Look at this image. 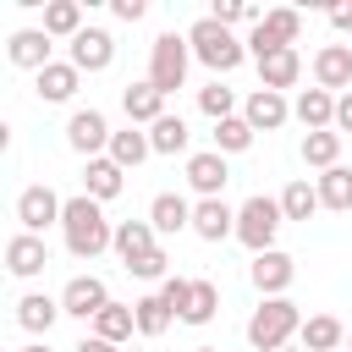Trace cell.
<instances>
[{
  "instance_id": "1",
  "label": "cell",
  "mask_w": 352,
  "mask_h": 352,
  "mask_svg": "<svg viewBox=\"0 0 352 352\" xmlns=\"http://www.w3.org/2000/svg\"><path fill=\"white\" fill-rule=\"evenodd\" d=\"M60 231H66L72 258H99L104 248H116V226L104 220V209H99L88 192L66 198V209H60Z\"/></svg>"
},
{
  "instance_id": "2",
  "label": "cell",
  "mask_w": 352,
  "mask_h": 352,
  "mask_svg": "<svg viewBox=\"0 0 352 352\" xmlns=\"http://www.w3.org/2000/svg\"><path fill=\"white\" fill-rule=\"evenodd\" d=\"M187 44H192V55L209 66V72H236L242 66V55H248V38H236L231 28H220L214 16H198L192 28H187Z\"/></svg>"
},
{
  "instance_id": "3",
  "label": "cell",
  "mask_w": 352,
  "mask_h": 352,
  "mask_svg": "<svg viewBox=\"0 0 352 352\" xmlns=\"http://www.w3.org/2000/svg\"><path fill=\"white\" fill-rule=\"evenodd\" d=\"M292 336H302L297 302H292V297H264V302L253 308V319H248V341H253L258 352H280Z\"/></svg>"
},
{
  "instance_id": "4",
  "label": "cell",
  "mask_w": 352,
  "mask_h": 352,
  "mask_svg": "<svg viewBox=\"0 0 352 352\" xmlns=\"http://www.w3.org/2000/svg\"><path fill=\"white\" fill-rule=\"evenodd\" d=\"M187 60H192L187 33H160V38H154V50H148V82L170 99V94L187 82Z\"/></svg>"
},
{
  "instance_id": "5",
  "label": "cell",
  "mask_w": 352,
  "mask_h": 352,
  "mask_svg": "<svg viewBox=\"0 0 352 352\" xmlns=\"http://www.w3.org/2000/svg\"><path fill=\"white\" fill-rule=\"evenodd\" d=\"M280 198H264V192H253L242 209H236V242L242 248H253V253H270L275 248V231H280Z\"/></svg>"
},
{
  "instance_id": "6",
  "label": "cell",
  "mask_w": 352,
  "mask_h": 352,
  "mask_svg": "<svg viewBox=\"0 0 352 352\" xmlns=\"http://www.w3.org/2000/svg\"><path fill=\"white\" fill-rule=\"evenodd\" d=\"M297 33H302V16H297L292 6H275V11H264V22L248 33V55L264 60V55H275V50H297Z\"/></svg>"
},
{
  "instance_id": "7",
  "label": "cell",
  "mask_w": 352,
  "mask_h": 352,
  "mask_svg": "<svg viewBox=\"0 0 352 352\" xmlns=\"http://www.w3.org/2000/svg\"><path fill=\"white\" fill-rule=\"evenodd\" d=\"M104 308H110V292H104L99 275H72V280H66V292H60V314H72V319H99Z\"/></svg>"
},
{
  "instance_id": "8",
  "label": "cell",
  "mask_w": 352,
  "mask_h": 352,
  "mask_svg": "<svg viewBox=\"0 0 352 352\" xmlns=\"http://www.w3.org/2000/svg\"><path fill=\"white\" fill-rule=\"evenodd\" d=\"M60 198L38 182V187H22V198H16V220H22V231H33V236H44V226H60Z\"/></svg>"
},
{
  "instance_id": "9",
  "label": "cell",
  "mask_w": 352,
  "mask_h": 352,
  "mask_svg": "<svg viewBox=\"0 0 352 352\" xmlns=\"http://www.w3.org/2000/svg\"><path fill=\"white\" fill-rule=\"evenodd\" d=\"M253 286L264 292V297H286V286L297 280V258L292 253H280V248H270V253H253Z\"/></svg>"
},
{
  "instance_id": "10",
  "label": "cell",
  "mask_w": 352,
  "mask_h": 352,
  "mask_svg": "<svg viewBox=\"0 0 352 352\" xmlns=\"http://www.w3.org/2000/svg\"><path fill=\"white\" fill-rule=\"evenodd\" d=\"M110 121L99 116V110H72V121H66V143L77 148V154H88V160H99V148H110Z\"/></svg>"
},
{
  "instance_id": "11",
  "label": "cell",
  "mask_w": 352,
  "mask_h": 352,
  "mask_svg": "<svg viewBox=\"0 0 352 352\" xmlns=\"http://www.w3.org/2000/svg\"><path fill=\"white\" fill-rule=\"evenodd\" d=\"M286 116H292V104H286V94H275V88H253L248 104H242V121H248L253 132H275V126H286Z\"/></svg>"
},
{
  "instance_id": "12",
  "label": "cell",
  "mask_w": 352,
  "mask_h": 352,
  "mask_svg": "<svg viewBox=\"0 0 352 352\" xmlns=\"http://www.w3.org/2000/svg\"><path fill=\"white\" fill-rule=\"evenodd\" d=\"M116 60V38L104 33V28H82L77 38H72V66L77 72H104Z\"/></svg>"
},
{
  "instance_id": "13",
  "label": "cell",
  "mask_w": 352,
  "mask_h": 352,
  "mask_svg": "<svg viewBox=\"0 0 352 352\" xmlns=\"http://www.w3.org/2000/svg\"><path fill=\"white\" fill-rule=\"evenodd\" d=\"M192 231L204 242H226V236H236V209H226V198H198L192 204Z\"/></svg>"
},
{
  "instance_id": "14",
  "label": "cell",
  "mask_w": 352,
  "mask_h": 352,
  "mask_svg": "<svg viewBox=\"0 0 352 352\" xmlns=\"http://www.w3.org/2000/svg\"><path fill=\"white\" fill-rule=\"evenodd\" d=\"M314 82L330 94V88H346L352 94V44H324L314 55Z\"/></svg>"
},
{
  "instance_id": "15",
  "label": "cell",
  "mask_w": 352,
  "mask_h": 352,
  "mask_svg": "<svg viewBox=\"0 0 352 352\" xmlns=\"http://www.w3.org/2000/svg\"><path fill=\"white\" fill-rule=\"evenodd\" d=\"M121 110H126V121H132V126H154V121L165 116V94H160L148 77H143V82H126Z\"/></svg>"
},
{
  "instance_id": "16",
  "label": "cell",
  "mask_w": 352,
  "mask_h": 352,
  "mask_svg": "<svg viewBox=\"0 0 352 352\" xmlns=\"http://www.w3.org/2000/svg\"><path fill=\"white\" fill-rule=\"evenodd\" d=\"M148 226H154V236H176V231H192V204H187L182 192H160V198L148 204Z\"/></svg>"
},
{
  "instance_id": "17",
  "label": "cell",
  "mask_w": 352,
  "mask_h": 352,
  "mask_svg": "<svg viewBox=\"0 0 352 352\" xmlns=\"http://www.w3.org/2000/svg\"><path fill=\"white\" fill-rule=\"evenodd\" d=\"M44 264H50V248H44V236H33V231H16V236L6 242V270H11V275H22V280H28V275H38Z\"/></svg>"
},
{
  "instance_id": "18",
  "label": "cell",
  "mask_w": 352,
  "mask_h": 352,
  "mask_svg": "<svg viewBox=\"0 0 352 352\" xmlns=\"http://www.w3.org/2000/svg\"><path fill=\"white\" fill-rule=\"evenodd\" d=\"M187 182H192L204 198H220V187L231 182V170H226V154H214V148H204V154H187Z\"/></svg>"
},
{
  "instance_id": "19",
  "label": "cell",
  "mask_w": 352,
  "mask_h": 352,
  "mask_svg": "<svg viewBox=\"0 0 352 352\" xmlns=\"http://www.w3.org/2000/svg\"><path fill=\"white\" fill-rule=\"evenodd\" d=\"M126 187V170L110 160V154H99V160H88V170H82V192L94 198V204H110L116 192Z\"/></svg>"
},
{
  "instance_id": "20",
  "label": "cell",
  "mask_w": 352,
  "mask_h": 352,
  "mask_svg": "<svg viewBox=\"0 0 352 352\" xmlns=\"http://www.w3.org/2000/svg\"><path fill=\"white\" fill-rule=\"evenodd\" d=\"M6 55H11V66L44 72V66H50V33H44V28H22V33H11Z\"/></svg>"
},
{
  "instance_id": "21",
  "label": "cell",
  "mask_w": 352,
  "mask_h": 352,
  "mask_svg": "<svg viewBox=\"0 0 352 352\" xmlns=\"http://www.w3.org/2000/svg\"><path fill=\"white\" fill-rule=\"evenodd\" d=\"M77 82H82V72H77L72 60H50V66L38 72V82H33V88H38V99H44V104H66V99L77 94Z\"/></svg>"
},
{
  "instance_id": "22",
  "label": "cell",
  "mask_w": 352,
  "mask_h": 352,
  "mask_svg": "<svg viewBox=\"0 0 352 352\" xmlns=\"http://www.w3.org/2000/svg\"><path fill=\"white\" fill-rule=\"evenodd\" d=\"M292 116H297L308 132H330V126H336V94H324V88H302L297 104H292Z\"/></svg>"
},
{
  "instance_id": "23",
  "label": "cell",
  "mask_w": 352,
  "mask_h": 352,
  "mask_svg": "<svg viewBox=\"0 0 352 352\" xmlns=\"http://www.w3.org/2000/svg\"><path fill=\"white\" fill-rule=\"evenodd\" d=\"M154 248H160V242H154V226H148V220H121V226H116V258H121L126 270H132L138 258H148Z\"/></svg>"
},
{
  "instance_id": "24",
  "label": "cell",
  "mask_w": 352,
  "mask_h": 352,
  "mask_svg": "<svg viewBox=\"0 0 352 352\" xmlns=\"http://www.w3.org/2000/svg\"><path fill=\"white\" fill-rule=\"evenodd\" d=\"M302 352H341L346 346V324L336 319V314H314V319H302Z\"/></svg>"
},
{
  "instance_id": "25",
  "label": "cell",
  "mask_w": 352,
  "mask_h": 352,
  "mask_svg": "<svg viewBox=\"0 0 352 352\" xmlns=\"http://www.w3.org/2000/svg\"><path fill=\"white\" fill-rule=\"evenodd\" d=\"M60 319V302L55 297H44V292H28L22 302H16V324L28 330V336H50V324Z\"/></svg>"
},
{
  "instance_id": "26",
  "label": "cell",
  "mask_w": 352,
  "mask_h": 352,
  "mask_svg": "<svg viewBox=\"0 0 352 352\" xmlns=\"http://www.w3.org/2000/svg\"><path fill=\"white\" fill-rule=\"evenodd\" d=\"M302 77V60H297V50H275V55H264L258 60V88H292Z\"/></svg>"
},
{
  "instance_id": "27",
  "label": "cell",
  "mask_w": 352,
  "mask_h": 352,
  "mask_svg": "<svg viewBox=\"0 0 352 352\" xmlns=\"http://www.w3.org/2000/svg\"><path fill=\"white\" fill-rule=\"evenodd\" d=\"M148 154H154V143H148V132H138V126H126V132L110 138V160H116L121 170H138Z\"/></svg>"
},
{
  "instance_id": "28",
  "label": "cell",
  "mask_w": 352,
  "mask_h": 352,
  "mask_svg": "<svg viewBox=\"0 0 352 352\" xmlns=\"http://www.w3.org/2000/svg\"><path fill=\"white\" fill-rule=\"evenodd\" d=\"M314 187H319V204H324V209H336V214L352 209V170H346V165H330Z\"/></svg>"
},
{
  "instance_id": "29",
  "label": "cell",
  "mask_w": 352,
  "mask_h": 352,
  "mask_svg": "<svg viewBox=\"0 0 352 352\" xmlns=\"http://www.w3.org/2000/svg\"><path fill=\"white\" fill-rule=\"evenodd\" d=\"M44 33L50 38H77L82 33V6L77 0H50L44 6Z\"/></svg>"
},
{
  "instance_id": "30",
  "label": "cell",
  "mask_w": 352,
  "mask_h": 352,
  "mask_svg": "<svg viewBox=\"0 0 352 352\" xmlns=\"http://www.w3.org/2000/svg\"><path fill=\"white\" fill-rule=\"evenodd\" d=\"M132 330H138V314H132V302H110V308L94 319V336H104L110 346H121Z\"/></svg>"
},
{
  "instance_id": "31",
  "label": "cell",
  "mask_w": 352,
  "mask_h": 352,
  "mask_svg": "<svg viewBox=\"0 0 352 352\" xmlns=\"http://www.w3.org/2000/svg\"><path fill=\"white\" fill-rule=\"evenodd\" d=\"M148 143H154V154H187V121L165 110V116L148 126Z\"/></svg>"
},
{
  "instance_id": "32",
  "label": "cell",
  "mask_w": 352,
  "mask_h": 352,
  "mask_svg": "<svg viewBox=\"0 0 352 352\" xmlns=\"http://www.w3.org/2000/svg\"><path fill=\"white\" fill-rule=\"evenodd\" d=\"M132 314H138V336H165V330H170V319H176V314L165 308V297H160V292L138 297V302H132Z\"/></svg>"
},
{
  "instance_id": "33",
  "label": "cell",
  "mask_w": 352,
  "mask_h": 352,
  "mask_svg": "<svg viewBox=\"0 0 352 352\" xmlns=\"http://www.w3.org/2000/svg\"><path fill=\"white\" fill-rule=\"evenodd\" d=\"M302 160L319 165V170H330V165L341 160V132H336V126H330V132H302Z\"/></svg>"
},
{
  "instance_id": "34",
  "label": "cell",
  "mask_w": 352,
  "mask_h": 352,
  "mask_svg": "<svg viewBox=\"0 0 352 352\" xmlns=\"http://www.w3.org/2000/svg\"><path fill=\"white\" fill-rule=\"evenodd\" d=\"M314 209H324V204H319V187H308V182H286V192H280V214H286V220H308Z\"/></svg>"
},
{
  "instance_id": "35",
  "label": "cell",
  "mask_w": 352,
  "mask_h": 352,
  "mask_svg": "<svg viewBox=\"0 0 352 352\" xmlns=\"http://www.w3.org/2000/svg\"><path fill=\"white\" fill-rule=\"evenodd\" d=\"M253 143V126L242 121V116H226V121H214V154H242Z\"/></svg>"
},
{
  "instance_id": "36",
  "label": "cell",
  "mask_w": 352,
  "mask_h": 352,
  "mask_svg": "<svg viewBox=\"0 0 352 352\" xmlns=\"http://www.w3.org/2000/svg\"><path fill=\"white\" fill-rule=\"evenodd\" d=\"M214 308H220V292H214V280H192V297H187V314H182V324H209V319H214Z\"/></svg>"
},
{
  "instance_id": "37",
  "label": "cell",
  "mask_w": 352,
  "mask_h": 352,
  "mask_svg": "<svg viewBox=\"0 0 352 352\" xmlns=\"http://www.w3.org/2000/svg\"><path fill=\"white\" fill-rule=\"evenodd\" d=\"M198 110L209 121H226V116H236V94L226 82H209V88H198Z\"/></svg>"
},
{
  "instance_id": "38",
  "label": "cell",
  "mask_w": 352,
  "mask_h": 352,
  "mask_svg": "<svg viewBox=\"0 0 352 352\" xmlns=\"http://www.w3.org/2000/svg\"><path fill=\"white\" fill-rule=\"evenodd\" d=\"M209 16H214L220 28H236V22H253V28H258V22H264V11H258V6H248V0H214V11H209Z\"/></svg>"
},
{
  "instance_id": "39",
  "label": "cell",
  "mask_w": 352,
  "mask_h": 352,
  "mask_svg": "<svg viewBox=\"0 0 352 352\" xmlns=\"http://www.w3.org/2000/svg\"><path fill=\"white\" fill-rule=\"evenodd\" d=\"M160 297H165V308L182 319L187 314V297H192V280H182V275H170V280H160Z\"/></svg>"
},
{
  "instance_id": "40",
  "label": "cell",
  "mask_w": 352,
  "mask_h": 352,
  "mask_svg": "<svg viewBox=\"0 0 352 352\" xmlns=\"http://www.w3.org/2000/svg\"><path fill=\"white\" fill-rule=\"evenodd\" d=\"M165 270H170V258H165V248H154L148 258H138V264H132V275H138V280H170Z\"/></svg>"
},
{
  "instance_id": "41",
  "label": "cell",
  "mask_w": 352,
  "mask_h": 352,
  "mask_svg": "<svg viewBox=\"0 0 352 352\" xmlns=\"http://www.w3.org/2000/svg\"><path fill=\"white\" fill-rule=\"evenodd\" d=\"M110 11H116L121 22H138V16L148 11V0H110Z\"/></svg>"
},
{
  "instance_id": "42",
  "label": "cell",
  "mask_w": 352,
  "mask_h": 352,
  "mask_svg": "<svg viewBox=\"0 0 352 352\" xmlns=\"http://www.w3.org/2000/svg\"><path fill=\"white\" fill-rule=\"evenodd\" d=\"M330 22H336L341 33H352V0H336V6H330Z\"/></svg>"
},
{
  "instance_id": "43",
  "label": "cell",
  "mask_w": 352,
  "mask_h": 352,
  "mask_svg": "<svg viewBox=\"0 0 352 352\" xmlns=\"http://www.w3.org/2000/svg\"><path fill=\"white\" fill-rule=\"evenodd\" d=\"M336 132H352V94L336 99Z\"/></svg>"
},
{
  "instance_id": "44",
  "label": "cell",
  "mask_w": 352,
  "mask_h": 352,
  "mask_svg": "<svg viewBox=\"0 0 352 352\" xmlns=\"http://www.w3.org/2000/svg\"><path fill=\"white\" fill-rule=\"evenodd\" d=\"M72 352H116V346H110V341H104V336H82V341H77V346H72Z\"/></svg>"
},
{
  "instance_id": "45",
  "label": "cell",
  "mask_w": 352,
  "mask_h": 352,
  "mask_svg": "<svg viewBox=\"0 0 352 352\" xmlns=\"http://www.w3.org/2000/svg\"><path fill=\"white\" fill-rule=\"evenodd\" d=\"M22 352H50V346H44V341H38V346H22Z\"/></svg>"
},
{
  "instance_id": "46",
  "label": "cell",
  "mask_w": 352,
  "mask_h": 352,
  "mask_svg": "<svg viewBox=\"0 0 352 352\" xmlns=\"http://www.w3.org/2000/svg\"><path fill=\"white\" fill-rule=\"evenodd\" d=\"M346 352H352V330H346Z\"/></svg>"
},
{
  "instance_id": "47",
  "label": "cell",
  "mask_w": 352,
  "mask_h": 352,
  "mask_svg": "<svg viewBox=\"0 0 352 352\" xmlns=\"http://www.w3.org/2000/svg\"><path fill=\"white\" fill-rule=\"evenodd\" d=\"M280 352H302V346H280Z\"/></svg>"
},
{
  "instance_id": "48",
  "label": "cell",
  "mask_w": 352,
  "mask_h": 352,
  "mask_svg": "<svg viewBox=\"0 0 352 352\" xmlns=\"http://www.w3.org/2000/svg\"><path fill=\"white\" fill-rule=\"evenodd\" d=\"M198 352H220V346H198Z\"/></svg>"
},
{
  "instance_id": "49",
  "label": "cell",
  "mask_w": 352,
  "mask_h": 352,
  "mask_svg": "<svg viewBox=\"0 0 352 352\" xmlns=\"http://www.w3.org/2000/svg\"><path fill=\"white\" fill-rule=\"evenodd\" d=\"M132 352H138V346H132Z\"/></svg>"
}]
</instances>
